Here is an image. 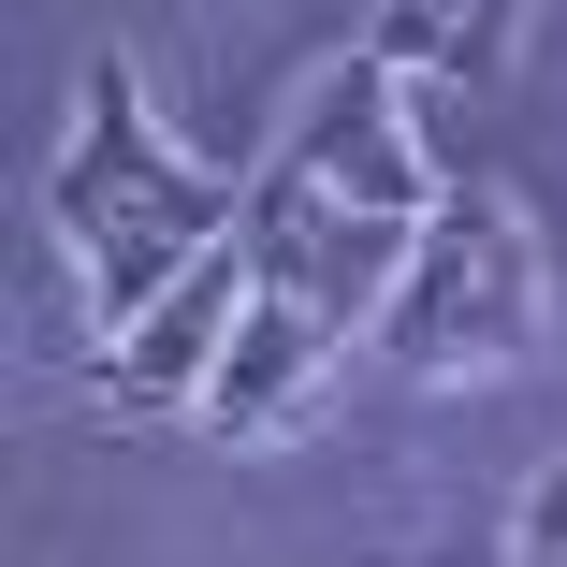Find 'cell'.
<instances>
[{"label": "cell", "instance_id": "obj_2", "mask_svg": "<svg viewBox=\"0 0 567 567\" xmlns=\"http://www.w3.org/2000/svg\"><path fill=\"white\" fill-rule=\"evenodd\" d=\"M538 306H553V277H538L524 204H509V189H436L422 248H408V277H393V306H379V364H393L408 393L509 379V364L538 350Z\"/></svg>", "mask_w": 567, "mask_h": 567}, {"label": "cell", "instance_id": "obj_1", "mask_svg": "<svg viewBox=\"0 0 567 567\" xmlns=\"http://www.w3.org/2000/svg\"><path fill=\"white\" fill-rule=\"evenodd\" d=\"M44 234H59V262L87 277V320L132 334L189 262H218V248L248 234V189H218V175L146 117V73L102 44L87 87H73V146H59V175H44Z\"/></svg>", "mask_w": 567, "mask_h": 567}, {"label": "cell", "instance_id": "obj_6", "mask_svg": "<svg viewBox=\"0 0 567 567\" xmlns=\"http://www.w3.org/2000/svg\"><path fill=\"white\" fill-rule=\"evenodd\" d=\"M364 44H379L408 87H495L509 44H524V0H379Z\"/></svg>", "mask_w": 567, "mask_h": 567}, {"label": "cell", "instance_id": "obj_7", "mask_svg": "<svg viewBox=\"0 0 567 567\" xmlns=\"http://www.w3.org/2000/svg\"><path fill=\"white\" fill-rule=\"evenodd\" d=\"M509 567H567V466L524 481V509H509Z\"/></svg>", "mask_w": 567, "mask_h": 567}, {"label": "cell", "instance_id": "obj_4", "mask_svg": "<svg viewBox=\"0 0 567 567\" xmlns=\"http://www.w3.org/2000/svg\"><path fill=\"white\" fill-rule=\"evenodd\" d=\"M234 320H248V248H218V262H189L132 334H102V393H117V408H204Z\"/></svg>", "mask_w": 567, "mask_h": 567}, {"label": "cell", "instance_id": "obj_5", "mask_svg": "<svg viewBox=\"0 0 567 567\" xmlns=\"http://www.w3.org/2000/svg\"><path fill=\"white\" fill-rule=\"evenodd\" d=\"M320 364H334V334L248 291V320H234V350H218V379H204L189 422H204V436H291V422L320 408Z\"/></svg>", "mask_w": 567, "mask_h": 567}, {"label": "cell", "instance_id": "obj_3", "mask_svg": "<svg viewBox=\"0 0 567 567\" xmlns=\"http://www.w3.org/2000/svg\"><path fill=\"white\" fill-rule=\"evenodd\" d=\"M422 218L436 204H379V189H350V175H320L291 132L262 146V175H248V291L262 306H291V320H320V334H379V306H393V277H408V248H422Z\"/></svg>", "mask_w": 567, "mask_h": 567}]
</instances>
